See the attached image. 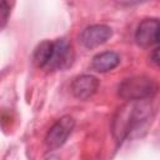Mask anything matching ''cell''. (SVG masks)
<instances>
[{
  "label": "cell",
  "mask_w": 160,
  "mask_h": 160,
  "mask_svg": "<svg viewBox=\"0 0 160 160\" xmlns=\"http://www.w3.org/2000/svg\"><path fill=\"white\" fill-rule=\"evenodd\" d=\"M154 112L152 104L149 100H131L118 109L112 118L111 132L118 142L130 138L149 122Z\"/></svg>",
  "instance_id": "obj_1"
},
{
  "label": "cell",
  "mask_w": 160,
  "mask_h": 160,
  "mask_svg": "<svg viewBox=\"0 0 160 160\" xmlns=\"http://www.w3.org/2000/svg\"><path fill=\"white\" fill-rule=\"evenodd\" d=\"M159 91L155 79L146 75H136L124 79L118 86V95L126 100H149Z\"/></svg>",
  "instance_id": "obj_2"
},
{
  "label": "cell",
  "mask_w": 160,
  "mask_h": 160,
  "mask_svg": "<svg viewBox=\"0 0 160 160\" xmlns=\"http://www.w3.org/2000/svg\"><path fill=\"white\" fill-rule=\"evenodd\" d=\"M75 120L70 115L61 116L46 132L45 135V145L49 150H55L65 144L71 131L74 130Z\"/></svg>",
  "instance_id": "obj_3"
},
{
  "label": "cell",
  "mask_w": 160,
  "mask_h": 160,
  "mask_svg": "<svg viewBox=\"0 0 160 160\" xmlns=\"http://www.w3.org/2000/svg\"><path fill=\"white\" fill-rule=\"evenodd\" d=\"M74 60V50L66 39H58L54 41V50L50 61L46 65L48 71L62 70L69 68Z\"/></svg>",
  "instance_id": "obj_4"
},
{
  "label": "cell",
  "mask_w": 160,
  "mask_h": 160,
  "mask_svg": "<svg viewBox=\"0 0 160 160\" xmlns=\"http://www.w3.org/2000/svg\"><path fill=\"white\" fill-rule=\"evenodd\" d=\"M135 40L138 45L142 48L160 44V20L159 19H145L142 20L135 32Z\"/></svg>",
  "instance_id": "obj_5"
},
{
  "label": "cell",
  "mask_w": 160,
  "mask_h": 160,
  "mask_svg": "<svg viewBox=\"0 0 160 160\" xmlns=\"http://www.w3.org/2000/svg\"><path fill=\"white\" fill-rule=\"evenodd\" d=\"M112 35V30L110 26L104 24H95L86 26L80 34L81 44L88 49H94L96 46L106 42Z\"/></svg>",
  "instance_id": "obj_6"
},
{
  "label": "cell",
  "mask_w": 160,
  "mask_h": 160,
  "mask_svg": "<svg viewBox=\"0 0 160 160\" xmlns=\"http://www.w3.org/2000/svg\"><path fill=\"white\" fill-rule=\"evenodd\" d=\"M99 88V80L94 75H80L76 76L71 82V92L79 100H86L91 98Z\"/></svg>",
  "instance_id": "obj_7"
},
{
  "label": "cell",
  "mask_w": 160,
  "mask_h": 160,
  "mask_svg": "<svg viewBox=\"0 0 160 160\" xmlns=\"http://www.w3.org/2000/svg\"><path fill=\"white\" fill-rule=\"evenodd\" d=\"M120 64V56L115 51H104L96 54L91 60L92 70L98 72H108Z\"/></svg>",
  "instance_id": "obj_8"
},
{
  "label": "cell",
  "mask_w": 160,
  "mask_h": 160,
  "mask_svg": "<svg viewBox=\"0 0 160 160\" xmlns=\"http://www.w3.org/2000/svg\"><path fill=\"white\" fill-rule=\"evenodd\" d=\"M52 50H54V41H49V40H44L41 41L34 50V55H32V61L35 64V66L45 69L48 62L51 59L52 55Z\"/></svg>",
  "instance_id": "obj_9"
},
{
  "label": "cell",
  "mask_w": 160,
  "mask_h": 160,
  "mask_svg": "<svg viewBox=\"0 0 160 160\" xmlns=\"http://www.w3.org/2000/svg\"><path fill=\"white\" fill-rule=\"evenodd\" d=\"M9 15H10V6L5 0H1L0 2V26L1 28L6 25Z\"/></svg>",
  "instance_id": "obj_10"
},
{
  "label": "cell",
  "mask_w": 160,
  "mask_h": 160,
  "mask_svg": "<svg viewBox=\"0 0 160 160\" xmlns=\"http://www.w3.org/2000/svg\"><path fill=\"white\" fill-rule=\"evenodd\" d=\"M150 58H151V61H152L155 65L160 66V46L152 50V52H151Z\"/></svg>",
  "instance_id": "obj_11"
},
{
  "label": "cell",
  "mask_w": 160,
  "mask_h": 160,
  "mask_svg": "<svg viewBox=\"0 0 160 160\" xmlns=\"http://www.w3.org/2000/svg\"><path fill=\"white\" fill-rule=\"evenodd\" d=\"M45 160H60V158H59L58 155H50V156H48Z\"/></svg>",
  "instance_id": "obj_12"
}]
</instances>
